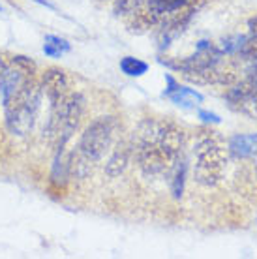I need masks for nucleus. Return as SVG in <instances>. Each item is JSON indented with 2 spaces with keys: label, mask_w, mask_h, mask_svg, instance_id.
I'll list each match as a JSON object with an SVG mask.
<instances>
[{
  "label": "nucleus",
  "mask_w": 257,
  "mask_h": 259,
  "mask_svg": "<svg viewBox=\"0 0 257 259\" xmlns=\"http://www.w3.org/2000/svg\"><path fill=\"white\" fill-rule=\"evenodd\" d=\"M41 87L34 73L8 60L0 77V102L4 124L12 136L26 137L34 130L41 107Z\"/></svg>",
  "instance_id": "1"
},
{
  "label": "nucleus",
  "mask_w": 257,
  "mask_h": 259,
  "mask_svg": "<svg viewBox=\"0 0 257 259\" xmlns=\"http://www.w3.org/2000/svg\"><path fill=\"white\" fill-rule=\"evenodd\" d=\"M184 147V132L169 120L147 118L132 141L134 160L145 175L156 177L173 167Z\"/></svg>",
  "instance_id": "2"
},
{
  "label": "nucleus",
  "mask_w": 257,
  "mask_h": 259,
  "mask_svg": "<svg viewBox=\"0 0 257 259\" xmlns=\"http://www.w3.org/2000/svg\"><path fill=\"white\" fill-rule=\"evenodd\" d=\"M227 167V150L214 136H203L193 150V179L205 188L216 186Z\"/></svg>",
  "instance_id": "3"
},
{
  "label": "nucleus",
  "mask_w": 257,
  "mask_h": 259,
  "mask_svg": "<svg viewBox=\"0 0 257 259\" xmlns=\"http://www.w3.org/2000/svg\"><path fill=\"white\" fill-rule=\"evenodd\" d=\"M116 130H118V122L115 117L103 115V117L94 118L81 134L77 152L90 163L100 162L113 147Z\"/></svg>",
  "instance_id": "4"
},
{
  "label": "nucleus",
  "mask_w": 257,
  "mask_h": 259,
  "mask_svg": "<svg viewBox=\"0 0 257 259\" xmlns=\"http://www.w3.org/2000/svg\"><path fill=\"white\" fill-rule=\"evenodd\" d=\"M39 87H41V92L49 100V105L58 104L60 100H64L71 92L70 77L60 68H47L39 77Z\"/></svg>",
  "instance_id": "5"
},
{
  "label": "nucleus",
  "mask_w": 257,
  "mask_h": 259,
  "mask_svg": "<svg viewBox=\"0 0 257 259\" xmlns=\"http://www.w3.org/2000/svg\"><path fill=\"white\" fill-rule=\"evenodd\" d=\"M188 4H190V0H147L141 8L154 19L156 26H158L161 19L173 15L175 12L186 8Z\"/></svg>",
  "instance_id": "6"
},
{
  "label": "nucleus",
  "mask_w": 257,
  "mask_h": 259,
  "mask_svg": "<svg viewBox=\"0 0 257 259\" xmlns=\"http://www.w3.org/2000/svg\"><path fill=\"white\" fill-rule=\"evenodd\" d=\"M134 158V149H132V143H118L116 149L111 150V156L107 163H105V173L115 179V177L122 175L126 167H128L130 160Z\"/></svg>",
  "instance_id": "7"
},
{
  "label": "nucleus",
  "mask_w": 257,
  "mask_h": 259,
  "mask_svg": "<svg viewBox=\"0 0 257 259\" xmlns=\"http://www.w3.org/2000/svg\"><path fill=\"white\" fill-rule=\"evenodd\" d=\"M227 150L235 158H255L257 156V136L255 134H238L229 139Z\"/></svg>",
  "instance_id": "8"
},
{
  "label": "nucleus",
  "mask_w": 257,
  "mask_h": 259,
  "mask_svg": "<svg viewBox=\"0 0 257 259\" xmlns=\"http://www.w3.org/2000/svg\"><path fill=\"white\" fill-rule=\"evenodd\" d=\"M163 96H167L179 107H195V105H199L203 102V94H199L195 89H188V87H182L179 83L175 84V89H171Z\"/></svg>",
  "instance_id": "9"
},
{
  "label": "nucleus",
  "mask_w": 257,
  "mask_h": 259,
  "mask_svg": "<svg viewBox=\"0 0 257 259\" xmlns=\"http://www.w3.org/2000/svg\"><path fill=\"white\" fill-rule=\"evenodd\" d=\"M71 51V44L68 39L55 36V34H47L44 38V55L49 59H60L62 55Z\"/></svg>",
  "instance_id": "10"
},
{
  "label": "nucleus",
  "mask_w": 257,
  "mask_h": 259,
  "mask_svg": "<svg viewBox=\"0 0 257 259\" xmlns=\"http://www.w3.org/2000/svg\"><path fill=\"white\" fill-rule=\"evenodd\" d=\"M173 182H171V192H173V197L179 199L182 197V192H184V182H186V162L184 160H177L173 163Z\"/></svg>",
  "instance_id": "11"
},
{
  "label": "nucleus",
  "mask_w": 257,
  "mask_h": 259,
  "mask_svg": "<svg viewBox=\"0 0 257 259\" xmlns=\"http://www.w3.org/2000/svg\"><path fill=\"white\" fill-rule=\"evenodd\" d=\"M120 71L126 73L128 77H141L148 71V64L141 59H135V57H124V59H120Z\"/></svg>",
  "instance_id": "12"
},
{
  "label": "nucleus",
  "mask_w": 257,
  "mask_h": 259,
  "mask_svg": "<svg viewBox=\"0 0 257 259\" xmlns=\"http://www.w3.org/2000/svg\"><path fill=\"white\" fill-rule=\"evenodd\" d=\"M237 55H240V57L244 60H248L250 64H255L257 62V38L248 36V38L244 39V44L240 46Z\"/></svg>",
  "instance_id": "13"
},
{
  "label": "nucleus",
  "mask_w": 257,
  "mask_h": 259,
  "mask_svg": "<svg viewBox=\"0 0 257 259\" xmlns=\"http://www.w3.org/2000/svg\"><path fill=\"white\" fill-rule=\"evenodd\" d=\"M147 0H116L115 2V13L116 15H132L145 4Z\"/></svg>",
  "instance_id": "14"
},
{
  "label": "nucleus",
  "mask_w": 257,
  "mask_h": 259,
  "mask_svg": "<svg viewBox=\"0 0 257 259\" xmlns=\"http://www.w3.org/2000/svg\"><path fill=\"white\" fill-rule=\"evenodd\" d=\"M238 111L244 113V115H248L250 118H257V94H253L248 102H244V104L240 105Z\"/></svg>",
  "instance_id": "15"
},
{
  "label": "nucleus",
  "mask_w": 257,
  "mask_h": 259,
  "mask_svg": "<svg viewBox=\"0 0 257 259\" xmlns=\"http://www.w3.org/2000/svg\"><path fill=\"white\" fill-rule=\"evenodd\" d=\"M199 117L203 118L205 122H214V124L220 122V117H218V115H214V113H208V111H199Z\"/></svg>",
  "instance_id": "16"
},
{
  "label": "nucleus",
  "mask_w": 257,
  "mask_h": 259,
  "mask_svg": "<svg viewBox=\"0 0 257 259\" xmlns=\"http://www.w3.org/2000/svg\"><path fill=\"white\" fill-rule=\"evenodd\" d=\"M248 34L251 38H257V13L248 19Z\"/></svg>",
  "instance_id": "17"
},
{
  "label": "nucleus",
  "mask_w": 257,
  "mask_h": 259,
  "mask_svg": "<svg viewBox=\"0 0 257 259\" xmlns=\"http://www.w3.org/2000/svg\"><path fill=\"white\" fill-rule=\"evenodd\" d=\"M32 2H36V4H39V6H44V8H49V10H53V12H57V6L51 4L49 0H32Z\"/></svg>",
  "instance_id": "18"
},
{
  "label": "nucleus",
  "mask_w": 257,
  "mask_h": 259,
  "mask_svg": "<svg viewBox=\"0 0 257 259\" xmlns=\"http://www.w3.org/2000/svg\"><path fill=\"white\" fill-rule=\"evenodd\" d=\"M8 60L4 59V57H0V77H2V71H4V68H6Z\"/></svg>",
  "instance_id": "19"
},
{
  "label": "nucleus",
  "mask_w": 257,
  "mask_h": 259,
  "mask_svg": "<svg viewBox=\"0 0 257 259\" xmlns=\"http://www.w3.org/2000/svg\"><path fill=\"white\" fill-rule=\"evenodd\" d=\"M0 12H2V6H0Z\"/></svg>",
  "instance_id": "20"
}]
</instances>
